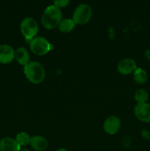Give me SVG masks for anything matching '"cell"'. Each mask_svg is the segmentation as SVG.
<instances>
[{
	"mask_svg": "<svg viewBox=\"0 0 150 151\" xmlns=\"http://www.w3.org/2000/svg\"><path fill=\"white\" fill-rule=\"evenodd\" d=\"M62 19L63 14L60 9L51 4L44 10L41 16V24L46 29H51L58 27Z\"/></svg>",
	"mask_w": 150,
	"mask_h": 151,
	"instance_id": "cell-1",
	"label": "cell"
},
{
	"mask_svg": "<svg viewBox=\"0 0 150 151\" xmlns=\"http://www.w3.org/2000/svg\"><path fill=\"white\" fill-rule=\"evenodd\" d=\"M26 78L32 83L38 84L44 81L46 77V70L44 66L37 61H31L24 68Z\"/></svg>",
	"mask_w": 150,
	"mask_h": 151,
	"instance_id": "cell-2",
	"label": "cell"
},
{
	"mask_svg": "<svg viewBox=\"0 0 150 151\" xmlns=\"http://www.w3.org/2000/svg\"><path fill=\"white\" fill-rule=\"evenodd\" d=\"M92 16V9L88 4H79L74 11L72 19L75 24H85L88 23Z\"/></svg>",
	"mask_w": 150,
	"mask_h": 151,
	"instance_id": "cell-3",
	"label": "cell"
},
{
	"mask_svg": "<svg viewBox=\"0 0 150 151\" xmlns=\"http://www.w3.org/2000/svg\"><path fill=\"white\" fill-rule=\"evenodd\" d=\"M20 29L25 39L30 41L38 34V24L33 18L26 17L21 22Z\"/></svg>",
	"mask_w": 150,
	"mask_h": 151,
	"instance_id": "cell-4",
	"label": "cell"
},
{
	"mask_svg": "<svg viewBox=\"0 0 150 151\" xmlns=\"http://www.w3.org/2000/svg\"><path fill=\"white\" fill-rule=\"evenodd\" d=\"M29 47L34 54L41 56L50 51L51 45L44 37L37 36L29 41Z\"/></svg>",
	"mask_w": 150,
	"mask_h": 151,
	"instance_id": "cell-5",
	"label": "cell"
},
{
	"mask_svg": "<svg viewBox=\"0 0 150 151\" xmlns=\"http://www.w3.org/2000/svg\"><path fill=\"white\" fill-rule=\"evenodd\" d=\"M134 114L138 119L144 122H150V104L148 103H137Z\"/></svg>",
	"mask_w": 150,
	"mask_h": 151,
	"instance_id": "cell-6",
	"label": "cell"
},
{
	"mask_svg": "<svg viewBox=\"0 0 150 151\" xmlns=\"http://www.w3.org/2000/svg\"><path fill=\"white\" fill-rule=\"evenodd\" d=\"M121 125V119L116 116H110L105 119L103 125L104 131L110 135L116 134L119 131Z\"/></svg>",
	"mask_w": 150,
	"mask_h": 151,
	"instance_id": "cell-7",
	"label": "cell"
},
{
	"mask_svg": "<svg viewBox=\"0 0 150 151\" xmlns=\"http://www.w3.org/2000/svg\"><path fill=\"white\" fill-rule=\"evenodd\" d=\"M118 71L121 75H126L135 72L137 69V63L132 58H124L121 60L117 66Z\"/></svg>",
	"mask_w": 150,
	"mask_h": 151,
	"instance_id": "cell-8",
	"label": "cell"
},
{
	"mask_svg": "<svg viewBox=\"0 0 150 151\" xmlns=\"http://www.w3.org/2000/svg\"><path fill=\"white\" fill-rule=\"evenodd\" d=\"M15 59V50L8 44L0 45V63L6 64Z\"/></svg>",
	"mask_w": 150,
	"mask_h": 151,
	"instance_id": "cell-9",
	"label": "cell"
},
{
	"mask_svg": "<svg viewBox=\"0 0 150 151\" xmlns=\"http://www.w3.org/2000/svg\"><path fill=\"white\" fill-rule=\"evenodd\" d=\"M0 151H21V145L16 139L4 137L0 140Z\"/></svg>",
	"mask_w": 150,
	"mask_h": 151,
	"instance_id": "cell-10",
	"label": "cell"
},
{
	"mask_svg": "<svg viewBox=\"0 0 150 151\" xmlns=\"http://www.w3.org/2000/svg\"><path fill=\"white\" fill-rule=\"evenodd\" d=\"M29 145L32 148L36 151H44L46 150L49 146L46 139L40 135H35L31 137Z\"/></svg>",
	"mask_w": 150,
	"mask_h": 151,
	"instance_id": "cell-11",
	"label": "cell"
},
{
	"mask_svg": "<svg viewBox=\"0 0 150 151\" xmlns=\"http://www.w3.org/2000/svg\"><path fill=\"white\" fill-rule=\"evenodd\" d=\"M15 58L18 63L22 66H26L29 63V54L24 47H20L15 50Z\"/></svg>",
	"mask_w": 150,
	"mask_h": 151,
	"instance_id": "cell-12",
	"label": "cell"
},
{
	"mask_svg": "<svg viewBox=\"0 0 150 151\" xmlns=\"http://www.w3.org/2000/svg\"><path fill=\"white\" fill-rule=\"evenodd\" d=\"M75 23L72 19H63L60 21L58 25V29L62 32H70L74 29L75 27Z\"/></svg>",
	"mask_w": 150,
	"mask_h": 151,
	"instance_id": "cell-13",
	"label": "cell"
},
{
	"mask_svg": "<svg viewBox=\"0 0 150 151\" xmlns=\"http://www.w3.org/2000/svg\"><path fill=\"white\" fill-rule=\"evenodd\" d=\"M133 79L137 83L144 84L148 80L146 72L141 68H137L133 72Z\"/></svg>",
	"mask_w": 150,
	"mask_h": 151,
	"instance_id": "cell-14",
	"label": "cell"
},
{
	"mask_svg": "<svg viewBox=\"0 0 150 151\" xmlns=\"http://www.w3.org/2000/svg\"><path fill=\"white\" fill-rule=\"evenodd\" d=\"M134 98L138 103H146L149 99V94L147 91L143 88L137 90L134 94Z\"/></svg>",
	"mask_w": 150,
	"mask_h": 151,
	"instance_id": "cell-15",
	"label": "cell"
},
{
	"mask_svg": "<svg viewBox=\"0 0 150 151\" xmlns=\"http://www.w3.org/2000/svg\"><path fill=\"white\" fill-rule=\"evenodd\" d=\"M30 139L31 137L26 132H20L16 135V140L19 142V144L21 146H25L29 144Z\"/></svg>",
	"mask_w": 150,
	"mask_h": 151,
	"instance_id": "cell-16",
	"label": "cell"
},
{
	"mask_svg": "<svg viewBox=\"0 0 150 151\" xmlns=\"http://www.w3.org/2000/svg\"><path fill=\"white\" fill-rule=\"evenodd\" d=\"M69 4V0H56V1H54V5L56 6L59 9H60L61 7H66Z\"/></svg>",
	"mask_w": 150,
	"mask_h": 151,
	"instance_id": "cell-17",
	"label": "cell"
},
{
	"mask_svg": "<svg viewBox=\"0 0 150 151\" xmlns=\"http://www.w3.org/2000/svg\"><path fill=\"white\" fill-rule=\"evenodd\" d=\"M141 135L146 139L150 140V132L147 130H144V131H141Z\"/></svg>",
	"mask_w": 150,
	"mask_h": 151,
	"instance_id": "cell-18",
	"label": "cell"
},
{
	"mask_svg": "<svg viewBox=\"0 0 150 151\" xmlns=\"http://www.w3.org/2000/svg\"><path fill=\"white\" fill-rule=\"evenodd\" d=\"M144 55H145V57L148 60H150V49H147V50H146L145 52H144Z\"/></svg>",
	"mask_w": 150,
	"mask_h": 151,
	"instance_id": "cell-19",
	"label": "cell"
},
{
	"mask_svg": "<svg viewBox=\"0 0 150 151\" xmlns=\"http://www.w3.org/2000/svg\"><path fill=\"white\" fill-rule=\"evenodd\" d=\"M56 151H68V150L65 148H59V149H57Z\"/></svg>",
	"mask_w": 150,
	"mask_h": 151,
	"instance_id": "cell-20",
	"label": "cell"
},
{
	"mask_svg": "<svg viewBox=\"0 0 150 151\" xmlns=\"http://www.w3.org/2000/svg\"><path fill=\"white\" fill-rule=\"evenodd\" d=\"M21 151H30V150H28V149H22V150H21Z\"/></svg>",
	"mask_w": 150,
	"mask_h": 151,
	"instance_id": "cell-21",
	"label": "cell"
}]
</instances>
